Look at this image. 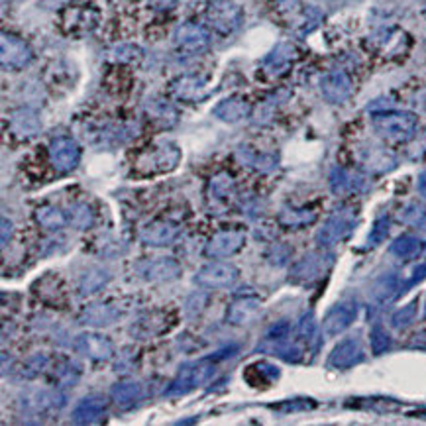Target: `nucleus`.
<instances>
[{
	"instance_id": "31",
	"label": "nucleus",
	"mask_w": 426,
	"mask_h": 426,
	"mask_svg": "<svg viewBox=\"0 0 426 426\" xmlns=\"http://www.w3.org/2000/svg\"><path fill=\"white\" fill-rule=\"evenodd\" d=\"M114 59L120 61V63H134L142 57V49L138 46H132V44H122L118 48L114 49Z\"/></svg>"
},
{
	"instance_id": "15",
	"label": "nucleus",
	"mask_w": 426,
	"mask_h": 426,
	"mask_svg": "<svg viewBox=\"0 0 426 426\" xmlns=\"http://www.w3.org/2000/svg\"><path fill=\"white\" fill-rule=\"evenodd\" d=\"M259 313V301L254 297H238L234 303L228 306L226 322L232 326H244L254 321Z\"/></svg>"
},
{
	"instance_id": "22",
	"label": "nucleus",
	"mask_w": 426,
	"mask_h": 426,
	"mask_svg": "<svg viewBox=\"0 0 426 426\" xmlns=\"http://www.w3.org/2000/svg\"><path fill=\"white\" fill-rule=\"evenodd\" d=\"M110 397L120 408H132L143 399V387L140 383H118L110 391Z\"/></svg>"
},
{
	"instance_id": "2",
	"label": "nucleus",
	"mask_w": 426,
	"mask_h": 426,
	"mask_svg": "<svg viewBox=\"0 0 426 426\" xmlns=\"http://www.w3.org/2000/svg\"><path fill=\"white\" fill-rule=\"evenodd\" d=\"M181 160L179 148L175 143L163 142L155 148H150L136 160V169L143 175H157L177 167Z\"/></svg>"
},
{
	"instance_id": "1",
	"label": "nucleus",
	"mask_w": 426,
	"mask_h": 426,
	"mask_svg": "<svg viewBox=\"0 0 426 426\" xmlns=\"http://www.w3.org/2000/svg\"><path fill=\"white\" fill-rule=\"evenodd\" d=\"M214 375V358H205V360L193 361L183 366L177 373V377L171 381L169 389L165 391L167 397H181L195 391L200 385H205L210 377Z\"/></svg>"
},
{
	"instance_id": "17",
	"label": "nucleus",
	"mask_w": 426,
	"mask_h": 426,
	"mask_svg": "<svg viewBox=\"0 0 426 426\" xmlns=\"http://www.w3.org/2000/svg\"><path fill=\"white\" fill-rule=\"evenodd\" d=\"M322 93L330 103H344L351 93L350 77L342 71H334L322 79Z\"/></svg>"
},
{
	"instance_id": "30",
	"label": "nucleus",
	"mask_w": 426,
	"mask_h": 426,
	"mask_svg": "<svg viewBox=\"0 0 426 426\" xmlns=\"http://www.w3.org/2000/svg\"><path fill=\"white\" fill-rule=\"evenodd\" d=\"M148 114L152 116L153 120H160L161 124H173L177 120V112H175V108H171L167 103H163V101H153L148 105Z\"/></svg>"
},
{
	"instance_id": "11",
	"label": "nucleus",
	"mask_w": 426,
	"mask_h": 426,
	"mask_svg": "<svg viewBox=\"0 0 426 426\" xmlns=\"http://www.w3.org/2000/svg\"><path fill=\"white\" fill-rule=\"evenodd\" d=\"M75 350L95 361L110 360L114 354L112 342L101 334H81L75 340Z\"/></svg>"
},
{
	"instance_id": "25",
	"label": "nucleus",
	"mask_w": 426,
	"mask_h": 426,
	"mask_svg": "<svg viewBox=\"0 0 426 426\" xmlns=\"http://www.w3.org/2000/svg\"><path fill=\"white\" fill-rule=\"evenodd\" d=\"M358 354H360V350H358L356 342L348 340L334 350L330 361L334 366H338V368H346V366H351V363H356V361L360 360Z\"/></svg>"
},
{
	"instance_id": "33",
	"label": "nucleus",
	"mask_w": 426,
	"mask_h": 426,
	"mask_svg": "<svg viewBox=\"0 0 426 426\" xmlns=\"http://www.w3.org/2000/svg\"><path fill=\"white\" fill-rule=\"evenodd\" d=\"M152 4L157 10H169L175 6V0H152Z\"/></svg>"
},
{
	"instance_id": "29",
	"label": "nucleus",
	"mask_w": 426,
	"mask_h": 426,
	"mask_svg": "<svg viewBox=\"0 0 426 426\" xmlns=\"http://www.w3.org/2000/svg\"><path fill=\"white\" fill-rule=\"evenodd\" d=\"M354 318V309L350 306H342V309H334L328 316H326V328L328 332H338L346 328L350 321Z\"/></svg>"
},
{
	"instance_id": "9",
	"label": "nucleus",
	"mask_w": 426,
	"mask_h": 426,
	"mask_svg": "<svg viewBox=\"0 0 426 426\" xmlns=\"http://www.w3.org/2000/svg\"><path fill=\"white\" fill-rule=\"evenodd\" d=\"M244 246H246V234L242 230H224L210 238V242L205 247V254L214 259H220V257L234 256Z\"/></svg>"
},
{
	"instance_id": "34",
	"label": "nucleus",
	"mask_w": 426,
	"mask_h": 426,
	"mask_svg": "<svg viewBox=\"0 0 426 426\" xmlns=\"http://www.w3.org/2000/svg\"><path fill=\"white\" fill-rule=\"evenodd\" d=\"M275 4L279 10H293L299 4V0H275Z\"/></svg>"
},
{
	"instance_id": "23",
	"label": "nucleus",
	"mask_w": 426,
	"mask_h": 426,
	"mask_svg": "<svg viewBox=\"0 0 426 426\" xmlns=\"http://www.w3.org/2000/svg\"><path fill=\"white\" fill-rule=\"evenodd\" d=\"M118 316H120V311L110 306V304H93V306L85 309L81 321L89 326H106V324H112Z\"/></svg>"
},
{
	"instance_id": "5",
	"label": "nucleus",
	"mask_w": 426,
	"mask_h": 426,
	"mask_svg": "<svg viewBox=\"0 0 426 426\" xmlns=\"http://www.w3.org/2000/svg\"><path fill=\"white\" fill-rule=\"evenodd\" d=\"M175 46L185 56H199L209 49L210 34L199 24L187 22L175 32Z\"/></svg>"
},
{
	"instance_id": "24",
	"label": "nucleus",
	"mask_w": 426,
	"mask_h": 426,
	"mask_svg": "<svg viewBox=\"0 0 426 426\" xmlns=\"http://www.w3.org/2000/svg\"><path fill=\"white\" fill-rule=\"evenodd\" d=\"M36 220L39 226L48 228V230H61L67 224L65 212L57 207H41L36 210Z\"/></svg>"
},
{
	"instance_id": "13",
	"label": "nucleus",
	"mask_w": 426,
	"mask_h": 426,
	"mask_svg": "<svg viewBox=\"0 0 426 426\" xmlns=\"http://www.w3.org/2000/svg\"><path fill=\"white\" fill-rule=\"evenodd\" d=\"M105 413L106 399L93 395V397H86L77 403V407L73 408V422H77V425H93V422H98L101 418L105 417Z\"/></svg>"
},
{
	"instance_id": "26",
	"label": "nucleus",
	"mask_w": 426,
	"mask_h": 426,
	"mask_svg": "<svg viewBox=\"0 0 426 426\" xmlns=\"http://www.w3.org/2000/svg\"><path fill=\"white\" fill-rule=\"evenodd\" d=\"M238 160L242 161L244 165H247V167H254V169H271L273 167L275 161L271 160V157H267V155H259V153H256L252 148H240L238 150Z\"/></svg>"
},
{
	"instance_id": "14",
	"label": "nucleus",
	"mask_w": 426,
	"mask_h": 426,
	"mask_svg": "<svg viewBox=\"0 0 426 426\" xmlns=\"http://www.w3.org/2000/svg\"><path fill=\"white\" fill-rule=\"evenodd\" d=\"M179 236V228L171 222H152L140 232V240L146 246H169L175 238Z\"/></svg>"
},
{
	"instance_id": "7",
	"label": "nucleus",
	"mask_w": 426,
	"mask_h": 426,
	"mask_svg": "<svg viewBox=\"0 0 426 426\" xmlns=\"http://www.w3.org/2000/svg\"><path fill=\"white\" fill-rule=\"evenodd\" d=\"M238 277H240V271L236 266L226 264V262H212L200 269L195 281L209 289H224V287H232L236 283Z\"/></svg>"
},
{
	"instance_id": "10",
	"label": "nucleus",
	"mask_w": 426,
	"mask_h": 426,
	"mask_svg": "<svg viewBox=\"0 0 426 426\" xmlns=\"http://www.w3.org/2000/svg\"><path fill=\"white\" fill-rule=\"evenodd\" d=\"M138 273L148 281H173L181 273V266L171 257H152L138 264Z\"/></svg>"
},
{
	"instance_id": "20",
	"label": "nucleus",
	"mask_w": 426,
	"mask_h": 426,
	"mask_svg": "<svg viewBox=\"0 0 426 426\" xmlns=\"http://www.w3.org/2000/svg\"><path fill=\"white\" fill-rule=\"evenodd\" d=\"M10 128L20 138H32L39 132L41 120L38 112H34L32 108H18L10 118Z\"/></svg>"
},
{
	"instance_id": "28",
	"label": "nucleus",
	"mask_w": 426,
	"mask_h": 426,
	"mask_svg": "<svg viewBox=\"0 0 426 426\" xmlns=\"http://www.w3.org/2000/svg\"><path fill=\"white\" fill-rule=\"evenodd\" d=\"M69 220H71V222H73V226L79 228V230H86V228L93 224L95 214H93V210H91L89 205H85V202H77V205L71 207Z\"/></svg>"
},
{
	"instance_id": "19",
	"label": "nucleus",
	"mask_w": 426,
	"mask_h": 426,
	"mask_svg": "<svg viewBox=\"0 0 426 426\" xmlns=\"http://www.w3.org/2000/svg\"><path fill=\"white\" fill-rule=\"evenodd\" d=\"M214 116L224 120V122H240L250 116V103L244 96H230L220 101L214 108Z\"/></svg>"
},
{
	"instance_id": "8",
	"label": "nucleus",
	"mask_w": 426,
	"mask_h": 426,
	"mask_svg": "<svg viewBox=\"0 0 426 426\" xmlns=\"http://www.w3.org/2000/svg\"><path fill=\"white\" fill-rule=\"evenodd\" d=\"M49 160L57 171L69 173V171L75 169L81 161V148L73 138L59 136L49 143Z\"/></svg>"
},
{
	"instance_id": "12",
	"label": "nucleus",
	"mask_w": 426,
	"mask_h": 426,
	"mask_svg": "<svg viewBox=\"0 0 426 426\" xmlns=\"http://www.w3.org/2000/svg\"><path fill=\"white\" fill-rule=\"evenodd\" d=\"M171 95L179 101H187V103L200 101L207 96V81L197 75L179 77L177 81L171 83Z\"/></svg>"
},
{
	"instance_id": "32",
	"label": "nucleus",
	"mask_w": 426,
	"mask_h": 426,
	"mask_svg": "<svg viewBox=\"0 0 426 426\" xmlns=\"http://www.w3.org/2000/svg\"><path fill=\"white\" fill-rule=\"evenodd\" d=\"M8 236H12V222H8V218H2V246L8 244Z\"/></svg>"
},
{
	"instance_id": "6",
	"label": "nucleus",
	"mask_w": 426,
	"mask_h": 426,
	"mask_svg": "<svg viewBox=\"0 0 426 426\" xmlns=\"http://www.w3.org/2000/svg\"><path fill=\"white\" fill-rule=\"evenodd\" d=\"M0 57H2V67L4 69H24L32 63L34 53L30 46L18 36L12 34H2V41H0Z\"/></svg>"
},
{
	"instance_id": "27",
	"label": "nucleus",
	"mask_w": 426,
	"mask_h": 426,
	"mask_svg": "<svg viewBox=\"0 0 426 426\" xmlns=\"http://www.w3.org/2000/svg\"><path fill=\"white\" fill-rule=\"evenodd\" d=\"M108 281V273L103 271V269H93L89 273L83 275L81 279V295H93L96 293L103 285H106Z\"/></svg>"
},
{
	"instance_id": "18",
	"label": "nucleus",
	"mask_w": 426,
	"mask_h": 426,
	"mask_svg": "<svg viewBox=\"0 0 426 426\" xmlns=\"http://www.w3.org/2000/svg\"><path fill=\"white\" fill-rule=\"evenodd\" d=\"M234 197H236V183L228 173H218L217 177H212V181H210V199L214 200V207L218 210L228 209Z\"/></svg>"
},
{
	"instance_id": "4",
	"label": "nucleus",
	"mask_w": 426,
	"mask_h": 426,
	"mask_svg": "<svg viewBox=\"0 0 426 426\" xmlns=\"http://www.w3.org/2000/svg\"><path fill=\"white\" fill-rule=\"evenodd\" d=\"M373 126L387 140H407L417 128V118L413 114L403 112L379 114L373 118Z\"/></svg>"
},
{
	"instance_id": "16",
	"label": "nucleus",
	"mask_w": 426,
	"mask_h": 426,
	"mask_svg": "<svg viewBox=\"0 0 426 426\" xmlns=\"http://www.w3.org/2000/svg\"><path fill=\"white\" fill-rule=\"evenodd\" d=\"M65 28L71 34H86L95 28L98 22V12L89 6H77V8L67 10L65 14Z\"/></svg>"
},
{
	"instance_id": "3",
	"label": "nucleus",
	"mask_w": 426,
	"mask_h": 426,
	"mask_svg": "<svg viewBox=\"0 0 426 426\" xmlns=\"http://www.w3.org/2000/svg\"><path fill=\"white\" fill-rule=\"evenodd\" d=\"M207 20L218 34H234L244 20V10L234 0H212L207 8Z\"/></svg>"
},
{
	"instance_id": "21",
	"label": "nucleus",
	"mask_w": 426,
	"mask_h": 426,
	"mask_svg": "<svg viewBox=\"0 0 426 426\" xmlns=\"http://www.w3.org/2000/svg\"><path fill=\"white\" fill-rule=\"evenodd\" d=\"M295 57V48L291 44H281L266 57L264 61V69L269 75H281L285 69L289 67V63L293 61Z\"/></svg>"
},
{
	"instance_id": "35",
	"label": "nucleus",
	"mask_w": 426,
	"mask_h": 426,
	"mask_svg": "<svg viewBox=\"0 0 426 426\" xmlns=\"http://www.w3.org/2000/svg\"><path fill=\"white\" fill-rule=\"evenodd\" d=\"M67 0H44V4L49 6V8H59V6H63Z\"/></svg>"
}]
</instances>
